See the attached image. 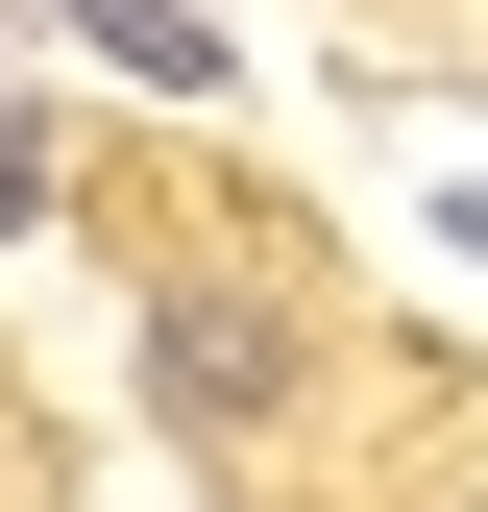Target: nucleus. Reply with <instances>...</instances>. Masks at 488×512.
Listing matches in <instances>:
<instances>
[{
	"label": "nucleus",
	"instance_id": "f257e3e1",
	"mask_svg": "<svg viewBox=\"0 0 488 512\" xmlns=\"http://www.w3.org/2000/svg\"><path fill=\"white\" fill-rule=\"evenodd\" d=\"M293 366H318V342H293V293H269V269H171V293H147V415H171V439H220V464L293 415Z\"/></svg>",
	"mask_w": 488,
	"mask_h": 512
},
{
	"label": "nucleus",
	"instance_id": "f03ea898",
	"mask_svg": "<svg viewBox=\"0 0 488 512\" xmlns=\"http://www.w3.org/2000/svg\"><path fill=\"white\" fill-rule=\"evenodd\" d=\"M74 25H98L147 98H220V25H196V0H74Z\"/></svg>",
	"mask_w": 488,
	"mask_h": 512
},
{
	"label": "nucleus",
	"instance_id": "7ed1b4c3",
	"mask_svg": "<svg viewBox=\"0 0 488 512\" xmlns=\"http://www.w3.org/2000/svg\"><path fill=\"white\" fill-rule=\"evenodd\" d=\"M0 220H49V122H0Z\"/></svg>",
	"mask_w": 488,
	"mask_h": 512
}]
</instances>
